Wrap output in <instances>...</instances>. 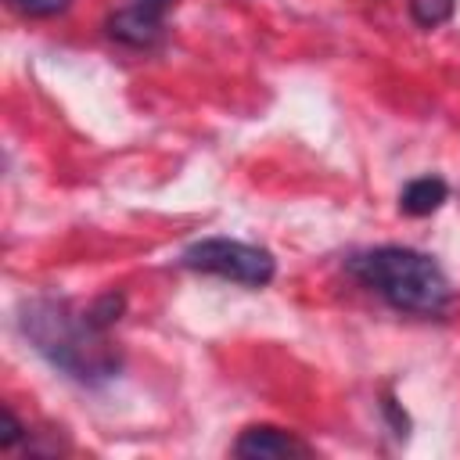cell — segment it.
Here are the masks:
<instances>
[{"label":"cell","mask_w":460,"mask_h":460,"mask_svg":"<svg viewBox=\"0 0 460 460\" xmlns=\"http://www.w3.org/2000/svg\"><path fill=\"white\" fill-rule=\"evenodd\" d=\"M162 25H165V18H158L155 11H147L133 0L122 11H115L104 29H108L111 40H119L126 47H155L162 40Z\"/></svg>","instance_id":"cell-5"},{"label":"cell","mask_w":460,"mask_h":460,"mask_svg":"<svg viewBox=\"0 0 460 460\" xmlns=\"http://www.w3.org/2000/svg\"><path fill=\"white\" fill-rule=\"evenodd\" d=\"M22 435H25L22 420H18L11 410H4V431H0V446H4V449H11V446L22 438Z\"/></svg>","instance_id":"cell-10"},{"label":"cell","mask_w":460,"mask_h":460,"mask_svg":"<svg viewBox=\"0 0 460 460\" xmlns=\"http://www.w3.org/2000/svg\"><path fill=\"white\" fill-rule=\"evenodd\" d=\"M456 11V0H410V18L420 25V29H438L453 18Z\"/></svg>","instance_id":"cell-7"},{"label":"cell","mask_w":460,"mask_h":460,"mask_svg":"<svg viewBox=\"0 0 460 460\" xmlns=\"http://www.w3.org/2000/svg\"><path fill=\"white\" fill-rule=\"evenodd\" d=\"M137 4H140V7H147V11H155L158 18H165V14L176 7V0H137Z\"/></svg>","instance_id":"cell-11"},{"label":"cell","mask_w":460,"mask_h":460,"mask_svg":"<svg viewBox=\"0 0 460 460\" xmlns=\"http://www.w3.org/2000/svg\"><path fill=\"white\" fill-rule=\"evenodd\" d=\"M122 309H126V298H122V295H115V291H108V295H101L97 302H90V305H86L90 320H93L101 331H108V327L122 316Z\"/></svg>","instance_id":"cell-8"},{"label":"cell","mask_w":460,"mask_h":460,"mask_svg":"<svg viewBox=\"0 0 460 460\" xmlns=\"http://www.w3.org/2000/svg\"><path fill=\"white\" fill-rule=\"evenodd\" d=\"M446 198H449V187H446L442 176H417V180H410L402 187L399 208L406 216H431V212H438L446 205Z\"/></svg>","instance_id":"cell-6"},{"label":"cell","mask_w":460,"mask_h":460,"mask_svg":"<svg viewBox=\"0 0 460 460\" xmlns=\"http://www.w3.org/2000/svg\"><path fill=\"white\" fill-rule=\"evenodd\" d=\"M345 266L363 288L381 295L399 313L438 316L453 298L449 280L438 270V262L402 244H381V248L356 252Z\"/></svg>","instance_id":"cell-2"},{"label":"cell","mask_w":460,"mask_h":460,"mask_svg":"<svg viewBox=\"0 0 460 460\" xmlns=\"http://www.w3.org/2000/svg\"><path fill=\"white\" fill-rule=\"evenodd\" d=\"M22 331L40 356L75 381H104L119 370L115 349L86 309L79 313L58 298H32L22 305Z\"/></svg>","instance_id":"cell-1"},{"label":"cell","mask_w":460,"mask_h":460,"mask_svg":"<svg viewBox=\"0 0 460 460\" xmlns=\"http://www.w3.org/2000/svg\"><path fill=\"white\" fill-rule=\"evenodd\" d=\"M18 14H25V18H54V14H61V11H68V4L72 0H7Z\"/></svg>","instance_id":"cell-9"},{"label":"cell","mask_w":460,"mask_h":460,"mask_svg":"<svg viewBox=\"0 0 460 460\" xmlns=\"http://www.w3.org/2000/svg\"><path fill=\"white\" fill-rule=\"evenodd\" d=\"M183 266L194 273L223 277L230 284H244V288H266L277 273V262L266 248L230 241V237H205V241L190 244L183 252Z\"/></svg>","instance_id":"cell-3"},{"label":"cell","mask_w":460,"mask_h":460,"mask_svg":"<svg viewBox=\"0 0 460 460\" xmlns=\"http://www.w3.org/2000/svg\"><path fill=\"white\" fill-rule=\"evenodd\" d=\"M234 453L244 456V460H295V456H309L313 449L284 431V428H273V424H252L241 431V438L234 442Z\"/></svg>","instance_id":"cell-4"}]
</instances>
